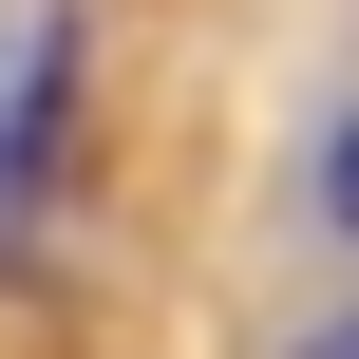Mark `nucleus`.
Segmentation results:
<instances>
[{
    "mask_svg": "<svg viewBox=\"0 0 359 359\" xmlns=\"http://www.w3.org/2000/svg\"><path fill=\"white\" fill-rule=\"evenodd\" d=\"M322 208H341V227H359V114H341V133H322Z\"/></svg>",
    "mask_w": 359,
    "mask_h": 359,
    "instance_id": "nucleus-2",
    "label": "nucleus"
},
{
    "mask_svg": "<svg viewBox=\"0 0 359 359\" xmlns=\"http://www.w3.org/2000/svg\"><path fill=\"white\" fill-rule=\"evenodd\" d=\"M57 133H76V19L38 0L0 38V265L38 246V189H57Z\"/></svg>",
    "mask_w": 359,
    "mask_h": 359,
    "instance_id": "nucleus-1",
    "label": "nucleus"
}]
</instances>
